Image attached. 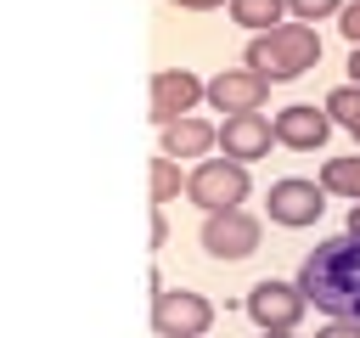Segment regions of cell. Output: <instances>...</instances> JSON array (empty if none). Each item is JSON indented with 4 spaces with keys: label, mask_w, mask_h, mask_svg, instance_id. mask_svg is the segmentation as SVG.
Listing matches in <instances>:
<instances>
[{
    "label": "cell",
    "mask_w": 360,
    "mask_h": 338,
    "mask_svg": "<svg viewBox=\"0 0 360 338\" xmlns=\"http://www.w3.org/2000/svg\"><path fill=\"white\" fill-rule=\"evenodd\" d=\"M298 287H304V299L315 310L360 321V237L354 231L321 237L298 265Z\"/></svg>",
    "instance_id": "obj_1"
},
{
    "label": "cell",
    "mask_w": 360,
    "mask_h": 338,
    "mask_svg": "<svg viewBox=\"0 0 360 338\" xmlns=\"http://www.w3.org/2000/svg\"><path fill=\"white\" fill-rule=\"evenodd\" d=\"M242 62H248L253 73H264L270 84H276V79H298V73H309V68L321 62V39H315L309 23H276V28H264V34L248 39Z\"/></svg>",
    "instance_id": "obj_2"
},
{
    "label": "cell",
    "mask_w": 360,
    "mask_h": 338,
    "mask_svg": "<svg viewBox=\"0 0 360 338\" xmlns=\"http://www.w3.org/2000/svg\"><path fill=\"white\" fill-rule=\"evenodd\" d=\"M186 197L197 208H208V214L242 208V197H248V163H236V158H197V169L186 175Z\"/></svg>",
    "instance_id": "obj_3"
},
{
    "label": "cell",
    "mask_w": 360,
    "mask_h": 338,
    "mask_svg": "<svg viewBox=\"0 0 360 338\" xmlns=\"http://www.w3.org/2000/svg\"><path fill=\"white\" fill-rule=\"evenodd\" d=\"M304 310H309V299H304L298 282H276V276H264V282L248 287V315L259 321V332H292Z\"/></svg>",
    "instance_id": "obj_4"
},
{
    "label": "cell",
    "mask_w": 360,
    "mask_h": 338,
    "mask_svg": "<svg viewBox=\"0 0 360 338\" xmlns=\"http://www.w3.org/2000/svg\"><path fill=\"white\" fill-rule=\"evenodd\" d=\"M152 327L163 338H202L214 327V304L202 293H186V287H163L152 293Z\"/></svg>",
    "instance_id": "obj_5"
},
{
    "label": "cell",
    "mask_w": 360,
    "mask_h": 338,
    "mask_svg": "<svg viewBox=\"0 0 360 338\" xmlns=\"http://www.w3.org/2000/svg\"><path fill=\"white\" fill-rule=\"evenodd\" d=\"M270 220L276 225H315L321 208H326V186L321 180H304V175H281L270 180Z\"/></svg>",
    "instance_id": "obj_6"
},
{
    "label": "cell",
    "mask_w": 360,
    "mask_h": 338,
    "mask_svg": "<svg viewBox=\"0 0 360 338\" xmlns=\"http://www.w3.org/2000/svg\"><path fill=\"white\" fill-rule=\"evenodd\" d=\"M202 248L214 259H248L259 248V220L248 208H219L202 220Z\"/></svg>",
    "instance_id": "obj_7"
},
{
    "label": "cell",
    "mask_w": 360,
    "mask_h": 338,
    "mask_svg": "<svg viewBox=\"0 0 360 338\" xmlns=\"http://www.w3.org/2000/svg\"><path fill=\"white\" fill-rule=\"evenodd\" d=\"M197 96H208V84H202L191 68H158V73H152V118H158V124L191 118Z\"/></svg>",
    "instance_id": "obj_8"
},
{
    "label": "cell",
    "mask_w": 360,
    "mask_h": 338,
    "mask_svg": "<svg viewBox=\"0 0 360 338\" xmlns=\"http://www.w3.org/2000/svg\"><path fill=\"white\" fill-rule=\"evenodd\" d=\"M264 96H270V79L253 73V68H219V73L208 79V101H214L225 118H231V113H259Z\"/></svg>",
    "instance_id": "obj_9"
},
{
    "label": "cell",
    "mask_w": 360,
    "mask_h": 338,
    "mask_svg": "<svg viewBox=\"0 0 360 338\" xmlns=\"http://www.w3.org/2000/svg\"><path fill=\"white\" fill-rule=\"evenodd\" d=\"M270 124H276V141H281V146H292V152H315V146L326 141V130H332V113L315 107V101H292V107H281Z\"/></svg>",
    "instance_id": "obj_10"
},
{
    "label": "cell",
    "mask_w": 360,
    "mask_h": 338,
    "mask_svg": "<svg viewBox=\"0 0 360 338\" xmlns=\"http://www.w3.org/2000/svg\"><path fill=\"white\" fill-rule=\"evenodd\" d=\"M270 141H276V124H270L264 113H231V118L219 124V146H225V158H236V163L264 158Z\"/></svg>",
    "instance_id": "obj_11"
},
{
    "label": "cell",
    "mask_w": 360,
    "mask_h": 338,
    "mask_svg": "<svg viewBox=\"0 0 360 338\" xmlns=\"http://www.w3.org/2000/svg\"><path fill=\"white\" fill-rule=\"evenodd\" d=\"M214 141H219V130H214L208 118H197V113L163 124V152H169V158H202Z\"/></svg>",
    "instance_id": "obj_12"
},
{
    "label": "cell",
    "mask_w": 360,
    "mask_h": 338,
    "mask_svg": "<svg viewBox=\"0 0 360 338\" xmlns=\"http://www.w3.org/2000/svg\"><path fill=\"white\" fill-rule=\"evenodd\" d=\"M321 186L338 192V197H349V203H360V152H349V158H326Z\"/></svg>",
    "instance_id": "obj_13"
},
{
    "label": "cell",
    "mask_w": 360,
    "mask_h": 338,
    "mask_svg": "<svg viewBox=\"0 0 360 338\" xmlns=\"http://www.w3.org/2000/svg\"><path fill=\"white\" fill-rule=\"evenodd\" d=\"M281 11H287V0H231V17H236V23H248L253 34L276 28V23H281Z\"/></svg>",
    "instance_id": "obj_14"
},
{
    "label": "cell",
    "mask_w": 360,
    "mask_h": 338,
    "mask_svg": "<svg viewBox=\"0 0 360 338\" xmlns=\"http://www.w3.org/2000/svg\"><path fill=\"white\" fill-rule=\"evenodd\" d=\"M326 113H332V124H343L349 135L360 130V84H338V90H326V101H321Z\"/></svg>",
    "instance_id": "obj_15"
},
{
    "label": "cell",
    "mask_w": 360,
    "mask_h": 338,
    "mask_svg": "<svg viewBox=\"0 0 360 338\" xmlns=\"http://www.w3.org/2000/svg\"><path fill=\"white\" fill-rule=\"evenodd\" d=\"M180 192V163L163 152V158H152V203H169Z\"/></svg>",
    "instance_id": "obj_16"
},
{
    "label": "cell",
    "mask_w": 360,
    "mask_h": 338,
    "mask_svg": "<svg viewBox=\"0 0 360 338\" xmlns=\"http://www.w3.org/2000/svg\"><path fill=\"white\" fill-rule=\"evenodd\" d=\"M343 6H349V0H287V11H292L298 23H315V17H332V11L343 17Z\"/></svg>",
    "instance_id": "obj_17"
},
{
    "label": "cell",
    "mask_w": 360,
    "mask_h": 338,
    "mask_svg": "<svg viewBox=\"0 0 360 338\" xmlns=\"http://www.w3.org/2000/svg\"><path fill=\"white\" fill-rule=\"evenodd\" d=\"M315 338H360V321H343V315H332V321H326Z\"/></svg>",
    "instance_id": "obj_18"
},
{
    "label": "cell",
    "mask_w": 360,
    "mask_h": 338,
    "mask_svg": "<svg viewBox=\"0 0 360 338\" xmlns=\"http://www.w3.org/2000/svg\"><path fill=\"white\" fill-rule=\"evenodd\" d=\"M338 28L349 34V45H360V0H349V6H343V17H338Z\"/></svg>",
    "instance_id": "obj_19"
},
{
    "label": "cell",
    "mask_w": 360,
    "mask_h": 338,
    "mask_svg": "<svg viewBox=\"0 0 360 338\" xmlns=\"http://www.w3.org/2000/svg\"><path fill=\"white\" fill-rule=\"evenodd\" d=\"M163 237H169V225H163V203H152V248H163Z\"/></svg>",
    "instance_id": "obj_20"
},
{
    "label": "cell",
    "mask_w": 360,
    "mask_h": 338,
    "mask_svg": "<svg viewBox=\"0 0 360 338\" xmlns=\"http://www.w3.org/2000/svg\"><path fill=\"white\" fill-rule=\"evenodd\" d=\"M169 6H186V11H208V6H219V0H169Z\"/></svg>",
    "instance_id": "obj_21"
},
{
    "label": "cell",
    "mask_w": 360,
    "mask_h": 338,
    "mask_svg": "<svg viewBox=\"0 0 360 338\" xmlns=\"http://www.w3.org/2000/svg\"><path fill=\"white\" fill-rule=\"evenodd\" d=\"M349 84H360V45L349 51Z\"/></svg>",
    "instance_id": "obj_22"
},
{
    "label": "cell",
    "mask_w": 360,
    "mask_h": 338,
    "mask_svg": "<svg viewBox=\"0 0 360 338\" xmlns=\"http://www.w3.org/2000/svg\"><path fill=\"white\" fill-rule=\"evenodd\" d=\"M349 231H354V237H360V203H354V208H349Z\"/></svg>",
    "instance_id": "obj_23"
},
{
    "label": "cell",
    "mask_w": 360,
    "mask_h": 338,
    "mask_svg": "<svg viewBox=\"0 0 360 338\" xmlns=\"http://www.w3.org/2000/svg\"><path fill=\"white\" fill-rule=\"evenodd\" d=\"M259 338H298V332H259Z\"/></svg>",
    "instance_id": "obj_24"
},
{
    "label": "cell",
    "mask_w": 360,
    "mask_h": 338,
    "mask_svg": "<svg viewBox=\"0 0 360 338\" xmlns=\"http://www.w3.org/2000/svg\"><path fill=\"white\" fill-rule=\"evenodd\" d=\"M354 141H360V130H354Z\"/></svg>",
    "instance_id": "obj_25"
}]
</instances>
